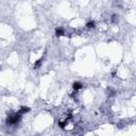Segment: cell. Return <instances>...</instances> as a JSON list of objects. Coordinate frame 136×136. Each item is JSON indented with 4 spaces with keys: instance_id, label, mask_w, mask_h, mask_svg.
I'll return each mask as SVG.
<instances>
[{
    "instance_id": "4",
    "label": "cell",
    "mask_w": 136,
    "mask_h": 136,
    "mask_svg": "<svg viewBox=\"0 0 136 136\" xmlns=\"http://www.w3.org/2000/svg\"><path fill=\"white\" fill-rule=\"evenodd\" d=\"M43 62H44V58L38 59L37 61H35L34 65H33V68H34V69H38V68H41L42 65H43Z\"/></svg>"
},
{
    "instance_id": "6",
    "label": "cell",
    "mask_w": 136,
    "mask_h": 136,
    "mask_svg": "<svg viewBox=\"0 0 136 136\" xmlns=\"http://www.w3.org/2000/svg\"><path fill=\"white\" fill-rule=\"evenodd\" d=\"M86 28L87 29H93V28H95L96 27V21L95 20H88L86 22Z\"/></svg>"
},
{
    "instance_id": "5",
    "label": "cell",
    "mask_w": 136,
    "mask_h": 136,
    "mask_svg": "<svg viewBox=\"0 0 136 136\" xmlns=\"http://www.w3.org/2000/svg\"><path fill=\"white\" fill-rule=\"evenodd\" d=\"M18 112H19L20 114L25 115V114H27V113H29V112H30V107H28V106H21L20 109L18 110Z\"/></svg>"
},
{
    "instance_id": "2",
    "label": "cell",
    "mask_w": 136,
    "mask_h": 136,
    "mask_svg": "<svg viewBox=\"0 0 136 136\" xmlns=\"http://www.w3.org/2000/svg\"><path fill=\"white\" fill-rule=\"evenodd\" d=\"M65 33H66L65 29H64L63 27H58L54 31V34H55V36L57 37H61V36H63V35H65Z\"/></svg>"
},
{
    "instance_id": "1",
    "label": "cell",
    "mask_w": 136,
    "mask_h": 136,
    "mask_svg": "<svg viewBox=\"0 0 136 136\" xmlns=\"http://www.w3.org/2000/svg\"><path fill=\"white\" fill-rule=\"evenodd\" d=\"M21 117H22V114H20L18 111L16 112V113H11L6 117V125L7 126H16L21 120Z\"/></svg>"
},
{
    "instance_id": "7",
    "label": "cell",
    "mask_w": 136,
    "mask_h": 136,
    "mask_svg": "<svg viewBox=\"0 0 136 136\" xmlns=\"http://www.w3.org/2000/svg\"><path fill=\"white\" fill-rule=\"evenodd\" d=\"M117 21H118V16L117 15L112 16V22H117Z\"/></svg>"
},
{
    "instance_id": "8",
    "label": "cell",
    "mask_w": 136,
    "mask_h": 136,
    "mask_svg": "<svg viewBox=\"0 0 136 136\" xmlns=\"http://www.w3.org/2000/svg\"><path fill=\"white\" fill-rule=\"evenodd\" d=\"M109 95H110V96H114V95H115V91H114L113 89L109 88Z\"/></svg>"
},
{
    "instance_id": "3",
    "label": "cell",
    "mask_w": 136,
    "mask_h": 136,
    "mask_svg": "<svg viewBox=\"0 0 136 136\" xmlns=\"http://www.w3.org/2000/svg\"><path fill=\"white\" fill-rule=\"evenodd\" d=\"M72 88H73L74 91H77V93H78L80 89L83 88V84H82L81 82H73V84H72Z\"/></svg>"
}]
</instances>
